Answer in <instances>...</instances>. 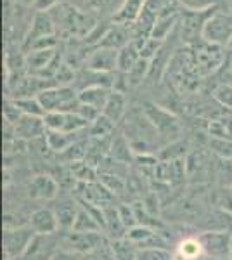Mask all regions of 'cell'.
Listing matches in <instances>:
<instances>
[{"mask_svg": "<svg viewBox=\"0 0 232 260\" xmlns=\"http://www.w3.org/2000/svg\"><path fill=\"white\" fill-rule=\"evenodd\" d=\"M144 116L151 121L153 128H156V132L161 137H177L180 134V123L174 116V113L163 110L158 104H146Z\"/></svg>", "mask_w": 232, "mask_h": 260, "instance_id": "cell-3", "label": "cell"}, {"mask_svg": "<svg viewBox=\"0 0 232 260\" xmlns=\"http://www.w3.org/2000/svg\"><path fill=\"white\" fill-rule=\"evenodd\" d=\"M139 59H141V52H139V47L136 44H128L125 45L123 49H120L118 52V71L120 73H130L134 66L137 64Z\"/></svg>", "mask_w": 232, "mask_h": 260, "instance_id": "cell-21", "label": "cell"}, {"mask_svg": "<svg viewBox=\"0 0 232 260\" xmlns=\"http://www.w3.org/2000/svg\"><path fill=\"white\" fill-rule=\"evenodd\" d=\"M111 246V253L115 260H136L137 258V245H134L132 241H128L126 238H120V240H111L109 241Z\"/></svg>", "mask_w": 232, "mask_h": 260, "instance_id": "cell-22", "label": "cell"}, {"mask_svg": "<svg viewBox=\"0 0 232 260\" xmlns=\"http://www.w3.org/2000/svg\"><path fill=\"white\" fill-rule=\"evenodd\" d=\"M37 233L29 225H18V228H4V255L7 260L21 258L26 255L31 246Z\"/></svg>", "mask_w": 232, "mask_h": 260, "instance_id": "cell-1", "label": "cell"}, {"mask_svg": "<svg viewBox=\"0 0 232 260\" xmlns=\"http://www.w3.org/2000/svg\"><path fill=\"white\" fill-rule=\"evenodd\" d=\"M147 0H125L123 6L118 9L115 14V23L118 24H125V23H132V21H137L139 16H141L142 9H144Z\"/></svg>", "mask_w": 232, "mask_h": 260, "instance_id": "cell-18", "label": "cell"}, {"mask_svg": "<svg viewBox=\"0 0 232 260\" xmlns=\"http://www.w3.org/2000/svg\"><path fill=\"white\" fill-rule=\"evenodd\" d=\"M203 39L215 45H227L232 37V16L215 11L203 28Z\"/></svg>", "mask_w": 232, "mask_h": 260, "instance_id": "cell-4", "label": "cell"}, {"mask_svg": "<svg viewBox=\"0 0 232 260\" xmlns=\"http://www.w3.org/2000/svg\"><path fill=\"white\" fill-rule=\"evenodd\" d=\"M149 62L151 61H147V59H139V62L136 66H134L132 68V71H130V73H126V78H128V85L130 87H136L137 83H141L142 82V78L146 77V73L147 71H149Z\"/></svg>", "mask_w": 232, "mask_h": 260, "instance_id": "cell-28", "label": "cell"}, {"mask_svg": "<svg viewBox=\"0 0 232 260\" xmlns=\"http://www.w3.org/2000/svg\"><path fill=\"white\" fill-rule=\"evenodd\" d=\"M28 56H26V66L31 68V71L35 73H42L52 64V61L56 59V49H44V50H28Z\"/></svg>", "mask_w": 232, "mask_h": 260, "instance_id": "cell-14", "label": "cell"}, {"mask_svg": "<svg viewBox=\"0 0 232 260\" xmlns=\"http://www.w3.org/2000/svg\"><path fill=\"white\" fill-rule=\"evenodd\" d=\"M189 12H205L210 11L212 7H217L218 0H179Z\"/></svg>", "mask_w": 232, "mask_h": 260, "instance_id": "cell-30", "label": "cell"}, {"mask_svg": "<svg viewBox=\"0 0 232 260\" xmlns=\"http://www.w3.org/2000/svg\"><path fill=\"white\" fill-rule=\"evenodd\" d=\"M126 113V98L123 92H116L113 90L111 95H109L106 106L103 110V115L108 116L109 120H113L115 123H118Z\"/></svg>", "mask_w": 232, "mask_h": 260, "instance_id": "cell-17", "label": "cell"}, {"mask_svg": "<svg viewBox=\"0 0 232 260\" xmlns=\"http://www.w3.org/2000/svg\"><path fill=\"white\" fill-rule=\"evenodd\" d=\"M118 52H120V50L97 47L94 52L88 56L85 66L88 70H94V71L113 73L115 70H118Z\"/></svg>", "mask_w": 232, "mask_h": 260, "instance_id": "cell-9", "label": "cell"}, {"mask_svg": "<svg viewBox=\"0 0 232 260\" xmlns=\"http://www.w3.org/2000/svg\"><path fill=\"white\" fill-rule=\"evenodd\" d=\"M45 141L49 144V149L54 153H66L75 142L78 141L77 134L70 132H56V130H47L45 132Z\"/></svg>", "mask_w": 232, "mask_h": 260, "instance_id": "cell-15", "label": "cell"}, {"mask_svg": "<svg viewBox=\"0 0 232 260\" xmlns=\"http://www.w3.org/2000/svg\"><path fill=\"white\" fill-rule=\"evenodd\" d=\"M28 225L40 236H52L59 229V220L56 212L50 208H37L29 213Z\"/></svg>", "mask_w": 232, "mask_h": 260, "instance_id": "cell-6", "label": "cell"}, {"mask_svg": "<svg viewBox=\"0 0 232 260\" xmlns=\"http://www.w3.org/2000/svg\"><path fill=\"white\" fill-rule=\"evenodd\" d=\"M177 19H179V12H175V11L163 12V14L156 19L153 30H151V39L163 42L168 37V33L172 31V28H174V24L177 23Z\"/></svg>", "mask_w": 232, "mask_h": 260, "instance_id": "cell-20", "label": "cell"}, {"mask_svg": "<svg viewBox=\"0 0 232 260\" xmlns=\"http://www.w3.org/2000/svg\"><path fill=\"white\" fill-rule=\"evenodd\" d=\"M136 260H174V253L167 248H139Z\"/></svg>", "mask_w": 232, "mask_h": 260, "instance_id": "cell-27", "label": "cell"}, {"mask_svg": "<svg viewBox=\"0 0 232 260\" xmlns=\"http://www.w3.org/2000/svg\"><path fill=\"white\" fill-rule=\"evenodd\" d=\"M28 196L33 200H54L59 194L57 180L49 174H39L28 182Z\"/></svg>", "mask_w": 232, "mask_h": 260, "instance_id": "cell-7", "label": "cell"}, {"mask_svg": "<svg viewBox=\"0 0 232 260\" xmlns=\"http://www.w3.org/2000/svg\"><path fill=\"white\" fill-rule=\"evenodd\" d=\"M47 128H45L44 116H29L23 115L21 120L14 125V137L21 141H35L39 137H44Z\"/></svg>", "mask_w": 232, "mask_h": 260, "instance_id": "cell-8", "label": "cell"}, {"mask_svg": "<svg viewBox=\"0 0 232 260\" xmlns=\"http://www.w3.org/2000/svg\"><path fill=\"white\" fill-rule=\"evenodd\" d=\"M21 116H23V111L16 106L14 101L6 99V103H4V121L14 127V125L21 120Z\"/></svg>", "mask_w": 232, "mask_h": 260, "instance_id": "cell-29", "label": "cell"}, {"mask_svg": "<svg viewBox=\"0 0 232 260\" xmlns=\"http://www.w3.org/2000/svg\"><path fill=\"white\" fill-rule=\"evenodd\" d=\"M206 258L232 260V233L230 231H206L200 236Z\"/></svg>", "mask_w": 232, "mask_h": 260, "instance_id": "cell-2", "label": "cell"}, {"mask_svg": "<svg viewBox=\"0 0 232 260\" xmlns=\"http://www.w3.org/2000/svg\"><path fill=\"white\" fill-rule=\"evenodd\" d=\"M125 45H128V35H126L125 28L121 24L109 28V30L101 37V40L97 42V47H106V49H115L120 50Z\"/></svg>", "mask_w": 232, "mask_h": 260, "instance_id": "cell-16", "label": "cell"}, {"mask_svg": "<svg viewBox=\"0 0 232 260\" xmlns=\"http://www.w3.org/2000/svg\"><path fill=\"white\" fill-rule=\"evenodd\" d=\"M109 158L115 160L116 163H128L132 158H136L134 149L130 146V141L126 134L118 132L116 136L113 134L111 137V148H109Z\"/></svg>", "mask_w": 232, "mask_h": 260, "instance_id": "cell-12", "label": "cell"}, {"mask_svg": "<svg viewBox=\"0 0 232 260\" xmlns=\"http://www.w3.org/2000/svg\"><path fill=\"white\" fill-rule=\"evenodd\" d=\"M116 123L113 120H109L108 116L101 115L94 123L90 125V136L92 137H111L115 132Z\"/></svg>", "mask_w": 232, "mask_h": 260, "instance_id": "cell-25", "label": "cell"}, {"mask_svg": "<svg viewBox=\"0 0 232 260\" xmlns=\"http://www.w3.org/2000/svg\"><path fill=\"white\" fill-rule=\"evenodd\" d=\"M206 258L200 236H187L177 243L174 260H203Z\"/></svg>", "mask_w": 232, "mask_h": 260, "instance_id": "cell-11", "label": "cell"}, {"mask_svg": "<svg viewBox=\"0 0 232 260\" xmlns=\"http://www.w3.org/2000/svg\"><path fill=\"white\" fill-rule=\"evenodd\" d=\"M210 151L220 160H232V139H222V137H212L208 142Z\"/></svg>", "mask_w": 232, "mask_h": 260, "instance_id": "cell-24", "label": "cell"}, {"mask_svg": "<svg viewBox=\"0 0 232 260\" xmlns=\"http://www.w3.org/2000/svg\"><path fill=\"white\" fill-rule=\"evenodd\" d=\"M23 4H26V6H35V2L37 0H21Z\"/></svg>", "mask_w": 232, "mask_h": 260, "instance_id": "cell-36", "label": "cell"}, {"mask_svg": "<svg viewBox=\"0 0 232 260\" xmlns=\"http://www.w3.org/2000/svg\"><path fill=\"white\" fill-rule=\"evenodd\" d=\"M77 113H78L80 116H82V118H85L90 125L94 123V121L99 118L101 115H103V111H101V110H97V108L90 106V104H83V103H80Z\"/></svg>", "mask_w": 232, "mask_h": 260, "instance_id": "cell-33", "label": "cell"}, {"mask_svg": "<svg viewBox=\"0 0 232 260\" xmlns=\"http://www.w3.org/2000/svg\"><path fill=\"white\" fill-rule=\"evenodd\" d=\"M111 89L109 87H88L78 92V99L83 104H90V106L97 108V110L103 111L106 106L109 95H111Z\"/></svg>", "mask_w": 232, "mask_h": 260, "instance_id": "cell-13", "label": "cell"}, {"mask_svg": "<svg viewBox=\"0 0 232 260\" xmlns=\"http://www.w3.org/2000/svg\"><path fill=\"white\" fill-rule=\"evenodd\" d=\"M50 260H82V255L75 253V251H71L68 248H59L56 250V253L52 255Z\"/></svg>", "mask_w": 232, "mask_h": 260, "instance_id": "cell-34", "label": "cell"}, {"mask_svg": "<svg viewBox=\"0 0 232 260\" xmlns=\"http://www.w3.org/2000/svg\"><path fill=\"white\" fill-rule=\"evenodd\" d=\"M213 98L225 108H230L232 110V85L229 83H222L217 89L213 90Z\"/></svg>", "mask_w": 232, "mask_h": 260, "instance_id": "cell-31", "label": "cell"}, {"mask_svg": "<svg viewBox=\"0 0 232 260\" xmlns=\"http://www.w3.org/2000/svg\"><path fill=\"white\" fill-rule=\"evenodd\" d=\"M161 40H156V39H147L144 44L141 45V49H139V52H141V57L142 59H147L151 61V57L154 56V54H158L159 50H161Z\"/></svg>", "mask_w": 232, "mask_h": 260, "instance_id": "cell-32", "label": "cell"}, {"mask_svg": "<svg viewBox=\"0 0 232 260\" xmlns=\"http://www.w3.org/2000/svg\"><path fill=\"white\" fill-rule=\"evenodd\" d=\"M16 103V106L23 111V115L29 116H45V110L42 106L39 98H33V95H26V98H14L12 99Z\"/></svg>", "mask_w": 232, "mask_h": 260, "instance_id": "cell-23", "label": "cell"}, {"mask_svg": "<svg viewBox=\"0 0 232 260\" xmlns=\"http://www.w3.org/2000/svg\"><path fill=\"white\" fill-rule=\"evenodd\" d=\"M227 47H229L232 50V37H230V40H229V44H227Z\"/></svg>", "mask_w": 232, "mask_h": 260, "instance_id": "cell-37", "label": "cell"}, {"mask_svg": "<svg viewBox=\"0 0 232 260\" xmlns=\"http://www.w3.org/2000/svg\"><path fill=\"white\" fill-rule=\"evenodd\" d=\"M50 35H54V23H52V19H50V16L47 12H37L31 19V26H29L24 45L29 47L33 42L44 39V37H50Z\"/></svg>", "mask_w": 232, "mask_h": 260, "instance_id": "cell-10", "label": "cell"}, {"mask_svg": "<svg viewBox=\"0 0 232 260\" xmlns=\"http://www.w3.org/2000/svg\"><path fill=\"white\" fill-rule=\"evenodd\" d=\"M64 248L78 255H88L92 251L103 248L108 245V240L104 233H75V231H68L64 236Z\"/></svg>", "mask_w": 232, "mask_h": 260, "instance_id": "cell-5", "label": "cell"}, {"mask_svg": "<svg viewBox=\"0 0 232 260\" xmlns=\"http://www.w3.org/2000/svg\"><path fill=\"white\" fill-rule=\"evenodd\" d=\"M62 0H37L35 6H33V9L39 11V12H45L49 9H54L56 6H59Z\"/></svg>", "mask_w": 232, "mask_h": 260, "instance_id": "cell-35", "label": "cell"}, {"mask_svg": "<svg viewBox=\"0 0 232 260\" xmlns=\"http://www.w3.org/2000/svg\"><path fill=\"white\" fill-rule=\"evenodd\" d=\"M71 174L75 175L78 180H82L83 184L87 182H94L95 180V170L90 163H87L85 160L73 161L71 163Z\"/></svg>", "mask_w": 232, "mask_h": 260, "instance_id": "cell-26", "label": "cell"}, {"mask_svg": "<svg viewBox=\"0 0 232 260\" xmlns=\"http://www.w3.org/2000/svg\"><path fill=\"white\" fill-rule=\"evenodd\" d=\"M78 210H80L78 205L71 203V201H61V203L54 208V212H56V215H57V220H59V228L64 229V231L73 229Z\"/></svg>", "mask_w": 232, "mask_h": 260, "instance_id": "cell-19", "label": "cell"}]
</instances>
